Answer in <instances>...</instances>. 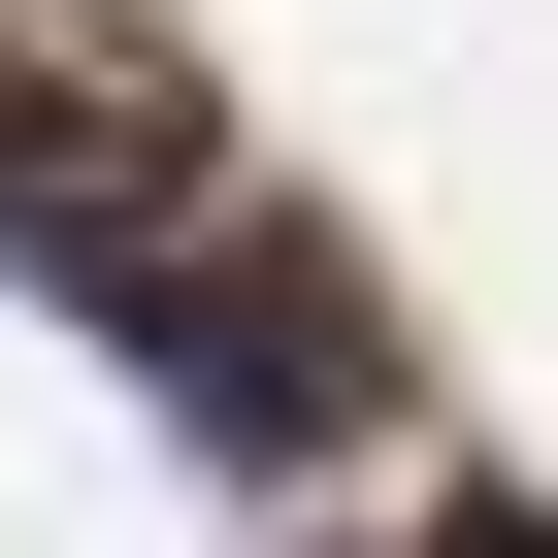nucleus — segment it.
I'll return each mask as SVG.
<instances>
[{"label": "nucleus", "mask_w": 558, "mask_h": 558, "mask_svg": "<svg viewBox=\"0 0 558 558\" xmlns=\"http://www.w3.org/2000/svg\"><path fill=\"white\" fill-rule=\"evenodd\" d=\"M99 329L165 362V427H197V460H395V427H427V362H395V296H362L329 230H263V197H197V230H132V263H99Z\"/></svg>", "instance_id": "obj_1"}, {"label": "nucleus", "mask_w": 558, "mask_h": 558, "mask_svg": "<svg viewBox=\"0 0 558 558\" xmlns=\"http://www.w3.org/2000/svg\"><path fill=\"white\" fill-rule=\"evenodd\" d=\"M362 558H558V493H427V525H362Z\"/></svg>", "instance_id": "obj_2"}]
</instances>
